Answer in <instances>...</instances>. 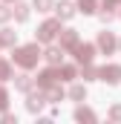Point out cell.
Instances as JSON below:
<instances>
[{"label":"cell","mask_w":121,"mask_h":124,"mask_svg":"<svg viewBox=\"0 0 121 124\" xmlns=\"http://www.w3.org/2000/svg\"><path fill=\"white\" fill-rule=\"evenodd\" d=\"M40 58V49H38V43H32V46H20L17 52H15V63H20V66H35Z\"/></svg>","instance_id":"cell-1"},{"label":"cell","mask_w":121,"mask_h":124,"mask_svg":"<svg viewBox=\"0 0 121 124\" xmlns=\"http://www.w3.org/2000/svg\"><path fill=\"white\" fill-rule=\"evenodd\" d=\"M58 29H60V20H46V23L38 29V40H40V43H49V40L58 35Z\"/></svg>","instance_id":"cell-2"},{"label":"cell","mask_w":121,"mask_h":124,"mask_svg":"<svg viewBox=\"0 0 121 124\" xmlns=\"http://www.w3.org/2000/svg\"><path fill=\"white\" fill-rule=\"evenodd\" d=\"M98 78H101V81H107V84H118V81H121V66L110 63V66L98 69Z\"/></svg>","instance_id":"cell-3"},{"label":"cell","mask_w":121,"mask_h":124,"mask_svg":"<svg viewBox=\"0 0 121 124\" xmlns=\"http://www.w3.org/2000/svg\"><path fill=\"white\" fill-rule=\"evenodd\" d=\"M95 55V46L92 43H75V61L78 63H90Z\"/></svg>","instance_id":"cell-4"},{"label":"cell","mask_w":121,"mask_h":124,"mask_svg":"<svg viewBox=\"0 0 121 124\" xmlns=\"http://www.w3.org/2000/svg\"><path fill=\"white\" fill-rule=\"evenodd\" d=\"M58 78H60V69H43V72L38 75V84H40V87H52Z\"/></svg>","instance_id":"cell-5"},{"label":"cell","mask_w":121,"mask_h":124,"mask_svg":"<svg viewBox=\"0 0 121 124\" xmlns=\"http://www.w3.org/2000/svg\"><path fill=\"white\" fill-rule=\"evenodd\" d=\"M98 46H101V49H104V52L110 55V52L115 49V38H113L110 32H101V35H98Z\"/></svg>","instance_id":"cell-6"},{"label":"cell","mask_w":121,"mask_h":124,"mask_svg":"<svg viewBox=\"0 0 121 124\" xmlns=\"http://www.w3.org/2000/svg\"><path fill=\"white\" fill-rule=\"evenodd\" d=\"M78 32H60V49H75Z\"/></svg>","instance_id":"cell-7"},{"label":"cell","mask_w":121,"mask_h":124,"mask_svg":"<svg viewBox=\"0 0 121 124\" xmlns=\"http://www.w3.org/2000/svg\"><path fill=\"white\" fill-rule=\"evenodd\" d=\"M43 58H46L49 63H52V66H58V63H60V58H63V49L52 46V49H46V52H43Z\"/></svg>","instance_id":"cell-8"},{"label":"cell","mask_w":121,"mask_h":124,"mask_svg":"<svg viewBox=\"0 0 121 124\" xmlns=\"http://www.w3.org/2000/svg\"><path fill=\"white\" fill-rule=\"evenodd\" d=\"M75 15V9H72V3L69 0H63V3H58V17H63V20H69Z\"/></svg>","instance_id":"cell-9"},{"label":"cell","mask_w":121,"mask_h":124,"mask_svg":"<svg viewBox=\"0 0 121 124\" xmlns=\"http://www.w3.org/2000/svg\"><path fill=\"white\" fill-rule=\"evenodd\" d=\"M43 95H29V101H26V107H29L32 113H38V110H43Z\"/></svg>","instance_id":"cell-10"},{"label":"cell","mask_w":121,"mask_h":124,"mask_svg":"<svg viewBox=\"0 0 121 124\" xmlns=\"http://www.w3.org/2000/svg\"><path fill=\"white\" fill-rule=\"evenodd\" d=\"M60 98H63V90L60 87H55V84L46 87V101H60Z\"/></svg>","instance_id":"cell-11"},{"label":"cell","mask_w":121,"mask_h":124,"mask_svg":"<svg viewBox=\"0 0 121 124\" xmlns=\"http://www.w3.org/2000/svg\"><path fill=\"white\" fill-rule=\"evenodd\" d=\"M75 118H78V121H95V113H92V110H84V107H78V110H75Z\"/></svg>","instance_id":"cell-12"},{"label":"cell","mask_w":121,"mask_h":124,"mask_svg":"<svg viewBox=\"0 0 121 124\" xmlns=\"http://www.w3.org/2000/svg\"><path fill=\"white\" fill-rule=\"evenodd\" d=\"M15 17H17V20H26V17H29V6H26V3H17V6H15Z\"/></svg>","instance_id":"cell-13"},{"label":"cell","mask_w":121,"mask_h":124,"mask_svg":"<svg viewBox=\"0 0 121 124\" xmlns=\"http://www.w3.org/2000/svg\"><path fill=\"white\" fill-rule=\"evenodd\" d=\"M12 43H15V32L3 29V32H0V46H12Z\"/></svg>","instance_id":"cell-14"},{"label":"cell","mask_w":121,"mask_h":124,"mask_svg":"<svg viewBox=\"0 0 121 124\" xmlns=\"http://www.w3.org/2000/svg\"><path fill=\"white\" fill-rule=\"evenodd\" d=\"M81 66H84V78H87V81H92V78H98V69L92 66V61H90V63H81Z\"/></svg>","instance_id":"cell-15"},{"label":"cell","mask_w":121,"mask_h":124,"mask_svg":"<svg viewBox=\"0 0 121 124\" xmlns=\"http://www.w3.org/2000/svg\"><path fill=\"white\" fill-rule=\"evenodd\" d=\"M15 78H17V81H15V87H17V90H29V87H32L29 75H15Z\"/></svg>","instance_id":"cell-16"},{"label":"cell","mask_w":121,"mask_h":124,"mask_svg":"<svg viewBox=\"0 0 121 124\" xmlns=\"http://www.w3.org/2000/svg\"><path fill=\"white\" fill-rule=\"evenodd\" d=\"M78 6H81L84 15H92V12H95V0H78Z\"/></svg>","instance_id":"cell-17"},{"label":"cell","mask_w":121,"mask_h":124,"mask_svg":"<svg viewBox=\"0 0 121 124\" xmlns=\"http://www.w3.org/2000/svg\"><path fill=\"white\" fill-rule=\"evenodd\" d=\"M69 95H72V98H75V101H81V98H84V95H87V90H84V87H81V84H75V87H72V90H69Z\"/></svg>","instance_id":"cell-18"},{"label":"cell","mask_w":121,"mask_h":124,"mask_svg":"<svg viewBox=\"0 0 121 124\" xmlns=\"http://www.w3.org/2000/svg\"><path fill=\"white\" fill-rule=\"evenodd\" d=\"M6 78H12V66L6 61H0V81H6Z\"/></svg>","instance_id":"cell-19"},{"label":"cell","mask_w":121,"mask_h":124,"mask_svg":"<svg viewBox=\"0 0 121 124\" xmlns=\"http://www.w3.org/2000/svg\"><path fill=\"white\" fill-rule=\"evenodd\" d=\"M35 6H38V12H49L52 9V0H35Z\"/></svg>","instance_id":"cell-20"},{"label":"cell","mask_w":121,"mask_h":124,"mask_svg":"<svg viewBox=\"0 0 121 124\" xmlns=\"http://www.w3.org/2000/svg\"><path fill=\"white\" fill-rule=\"evenodd\" d=\"M60 75L63 78H75V66H60Z\"/></svg>","instance_id":"cell-21"},{"label":"cell","mask_w":121,"mask_h":124,"mask_svg":"<svg viewBox=\"0 0 121 124\" xmlns=\"http://www.w3.org/2000/svg\"><path fill=\"white\" fill-rule=\"evenodd\" d=\"M6 104H9V93L0 87V110H6Z\"/></svg>","instance_id":"cell-22"},{"label":"cell","mask_w":121,"mask_h":124,"mask_svg":"<svg viewBox=\"0 0 121 124\" xmlns=\"http://www.w3.org/2000/svg\"><path fill=\"white\" fill-rule=\"evenodd\" d=\"M110 118H115V121H121V104H118V107H113V110H110Z\"/></svg>","instance_id":"cell-23"},{"label":"cell","mask_w":121,"mask_h":124,"mask_svg":"<svg viewBox=\"0 0 121 124\" xmlns=\"http://www.w3.org/2000/svg\"><path fill=\"white\" fill-rule=\"evenodd\" d=\"M113 17H115V15H113V12H110V9H104V12H101V20H104V23H110V20H113Z\"/></svg>","instance_id":"cell-24"},{"label":"cell","mask_w":121,"mask_h":124,"mask_svg":"<svg viewBox=\"0 0 121 124\" xmlns=\"http://www.w3.org/2000/svg\"><path fill=\"white\" fill-rule=\"evenodd\" d=\"M3 20H9V9H6V6H0V23H3Z\"/></svg>","instance_id":"cell-25"},{"label":"cell","mask_w":121,"mask_h":124,"mask_svg":"<svg viewBox=\"0 0 121 124\" xmlns=\"http://www.w3.org/2000/svg\"><path fill=\"white\" fill-rule=\"evenodd\" d=\"M113 3H118V0H104V9H113Z\"/></svg>","instance_id":"cell-26"}]
</instances>
